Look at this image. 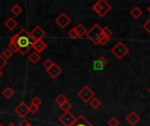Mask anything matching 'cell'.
Listing matches in <instances>:
<instances>
[{"mask_svg": "<svg viewBox=\"0 0 150 126\" xmlns=\"http://www.w3.org/2000/svg\"><path fill=\"white\" fill-rule=\"evenodd\" d=\"M10 41L17 45L18 53L21 55H25L33 44V40L30 38L29 32L25 28H22L18 32L15 33L11 38Z\"/></svg>", "mask_w": 150, "mask_h": 126, "instance_id": "1", "label": "cell"}, {"mask_svg": "<svg viewBox=\"0 0 150 126\" xmlns=\"http://www.w3.org/2000/svg\"><path fill=\"white\" fill-rule=\"evenodd\" d=\"M86 36L95 45L99 44V39L102 36V28L98 24H95L89 31H87Z\"/></svg>", "mask_w": 150, "mask_h": 126, "instance_id": "2", "label": "cell"}, {"mask_svg": "<svg viewBox=\"0 0 150 126\" xmlns=\"http://www.w3.org/2000/svg\"><path fill=\"white\" fill-rule=\"evenodd\" d=\"M111 52L119 59V60H122L128 53H129V49L128 47L121 41L118 42L112 49Z\"/></svg>", "mask_w": 150, "mask_h": 126, "instance_id": "3", "label": "cell"}, {"mask_svg": "<svg viewBox=\"0 0 150 126\" xmlns=\"http://www.w3.org/2000/svg\"><path fill=\"white\" fill-rule=\"evenodd\" d=\"M77 96H78L84 103H88L92 98H94L95 93H94L88 86H84V87L77 93Z\"/></svg>", "mask_w": 150, "mask_h": 126, "instance_id": "4", "label": "cell"}, {"mask_svg": "<svg viewBox=\"0 0 150 126\" xmlns=\"http://www.w3.org/2000/svg\"><path fill=\"white\" fill-rule=\"evenodd\" d=\"M59 121L63 126H72L76 121V118L70 111H67L59 118Z\"/></svg>", "mask_w": 150, "mask_h": 126, "instance_id": "5", "label": "cell"}, {"mask_svg": "<svg viewBox=\"0 0 150 126\" xmlns=\"http://www.w3.org/2000/svg\"><path fill=\"white\" fill-rule=\"evenodd\" d=\"M29 36L30 38L34 41L39 40V39H42L43 37L46 36V32L40 26V25H36L30 32H29Z\"/></svg>", "mask_w": 150, "mask_h": 126, "instance_id": "6", "label": "cell"}, {"mask_svg": "<svg viewBox=\"0 0 150 126\" xmlns=\"http://www.w3.org/2000/svg\"><path fill=\"white\" fill-rule=\"evenodd\" d=\"M54 21H55V23H56L61 28L64 29V28H66V27L70 24L71 19H70V18H69V17L67 16L66 13L62 12V13L55 18Z\"/></svg>", "mask_w": 150, "mask_h": 126, "instance_id": "7", "label": "cell"}, {"mask_svg": "<svg viewBox=\"0 0 150 126\" xmlns=\"http://www.w3.org/2000/svg\"><path fill=\"white\" fill-rule=\"evenodd\" d=\"M14 112H15L18 116H19V117L25 118V117L27 116L28 113H29L28 105H27L25 103L21 102V103L14 109Z\"/></svg>", "mask_w": 150, "mask_h": 126, "instance_id": "8", "label": "cell"}, {"mask_svg": "<svg viewBox=\"0 0 150 126\" xmlns=\"http://www.w3.org/2000/svg\"><path fill=\"white\" fill-rule=\"evenodd\" d=\"M47 47V44L43 39H39L34 41L32 46V48L34 49V52L38 53L39 54L41 53Z\"/></svg>", "mask_w": 150, "mask_h": 126, "instance_id": "9", "label": "cell"}, {"mask_svg": "<svg viewBox=\"0 0 150 126\" xmlns=\"http://www.w3.org/2000/svg\"><path fill=\"white\" fill-rule=\"evenodd\" d=\"M62 72V69L56 64V63H54V65L47 70V73L50 75V77L52 79H55L56 77H58Z\"/></svg>", "mask_w": 150, "mask_h": 126, "instance_id": "10", "label": "cell"}, {"mask_svg": "<svg viewBox=\"0 0 150 126\" xmlns=\"http://www.w3.org/2000/svg\"><path fill=\"white\" fill-rule=\"evenodd\" d=\"M98 3L101 6V11L98 15L103 18L112 10V5L108 2H106L105 0H99Z\"/></svg>", "mask_w": 150, "mask_h": 126, "instance_id": "11", "label": "cell"}, {"mask_svg": "<svg viewBox=\"0 0 150 126\" xmlns=\"http://www.w3.org/2000/svg\"><path fill=\"white\" fill-rule=\"evenodd\" d=\"M126 120H127V122L130 125L134 126L136 125L140 122L141 118H140V116H138L134 111H132V112L126 118Z\"/></svg>", "mask_w": 150, "mask_h": 126, "instance_id": "12", "label": "cell"}, {"mask_svg": "<svg viewBox=\"0 0 150 126\" xmlns=\"http://www.w3.org/2000/svg\"><path fill=\"white\" fill-rule=\"evenodd\" d=\"M107 63H108L107 60L104 56H100L98 58V60L94 61V69H96V70H102L107 65Z\"/></svg>", "mask_w": 150, "mask_h": 126, "instance_id": "13", "label": "cell"}, {"mask_svg": "<svg viewBox=\"0 0 150 126\" xmlns=\"http://www.w3.org/2000/svg\"><path fill=\"white\" fill-rule=\"evenodd\" d=\"M72 126H93L89 121L88 119L83 116L80 115L78 118H76V121Z\"/></svg>", "mask_w": 150, "mask_h": 126, "instance_id": "14", "label": "cell"}, {"mask_svg": "<svg viewBox=\"0 0 150 126\" xmlns=\"http://www.w3.org/2000/svg\"><path fill=\"white\" fill-rule=\"evenodd\" d=\"M4 26L9 30V31H13L17 26H18V21L17 20H15L13 18H11V17H10L5 22H4Z\"/></svg>", "mask_w": 150, "mask_h": 126, "instance_id": "15", "label": "cell"}, {"mask_svg": "<svg viewBox=\"0 0 150 126\" xmlns=\"http://www.w3.org/2000/svg\"><path fill=\"white\" fill-rule=\"evenodd\" d=\"M74 28H75L76 33H77L78 38H82V37H83L84 35H86V33H87L86 28H85L82 24H78V25H77L76 27H74Z\"/></svg>", "mask_w": 150, "mask_h": 126, "instance_id": "16", "label": "cell"}, {"mask_svg": "<svg viewBox=\"0 0 150 126\" xmlns=\"http://www.w3.org/2000/svg\"><path fill=\"white\" fill-rule=\"evenodd\" d=\"M130 14L134 18H139L142 15V11L140 9V7L138 6H134L131 11H130Z\"/></svg>", "mask_w": 150, "mask_h": 126, "instance_id": "17", "label": "cell"}, {"mask_svg": "<svg viewBox=\"0 0 150 126\" xmlns=\"http://www.w3.org/2000/svg\"><path fill=\"white\" fill-rule=\"evenodd\" d=\"M28 60L33 63V64H36L39 62V61L40 60V55L36 53V52H33L29 56H28Z\"/></svg>", "mask_w": 150, "mask_h": 126, "instance_id": "18", "label": "cell"}, {"mask_svg": "<svg viewBox=\"0 0 150 126\" xmlns=\"http://www.w3.org/2000/svg\"><path fill=\"white\" fill-rule=\"evenodd\" d=\"M54 102L61 107L64 103H66V102H68V98L63 95V94H60L55 99H54Z\"/></svg>", "mask_w": 150, "mask_h": 126, "instance_id": "19", "label": "cell"}, {"mask_svg": "<svg viewBox=\"0 0 150 126\" xmlns=\"http://www.w3.org/2000/svg\"><path fill=\"white\" fill-rule=\"evenodd\" d=\"M2 95H3L5 98L10 99V98L14 95V91H13L10 87H6V88L2 91Z\"/></svg>", "mask_w": 150, "mask_h": 126, "instance_id": "20", "label": "cell"}, {"mask_svg": "<svg viewBox=\"0 0 150 126\" xmlns=\"http://www.w3.org/2000/svg\"><path fill=\"white\" fill-rule=\"evenodd\" d=\"M89 104L91 105V107L92 109L98 110V109L100 107V105H101V102H100L98 98L94 97V98H92V99L89 102Z\"/></svg>", "mask_w": 150, "mask_h": 126, "instance_id": "21", "label": "cell"}, {"mask_svg": "<svg viewBox=\"0 0 150 126\" xmlns=\"http://www.w3.org/2000/svg\"><path fill=\"white\" fill-rule=\"evenodd\" d=\"M11 11L15 16H18V15L22 12V7H21L19 4H14V5L11 7Z\"/></svg>", "mask_w": 150, "mask_h": 126, "instance_id": "22", "label": "cell"}, {"mask_svg": "<svg viewBox=\"0 0 150 126\" xmlns=\"http://www.w3.org/2000/svg\"><path fill=\"white\" fill-rule=\"evenodd\" d=\"M2 55H3V57H4L6 61H8V60H9V59H11V56L13 55V52H12L11 49L6 48V49H4V52L2 53Z\"/></svg>", "mask_w": 150, "mask_h": 126, "instance_id": "23", "label": "cell"}, {"mask_svg": "<svg viewBox=\"0 0 150 126\" xmlns=\"http://www.w3.org/2000/svg\"><path fill=\"white\" fill-rule=\"evenodd\" d=\"M102 34L107 38H110L112 35V31L108 26H105V27L102 28Z\"/></svg>", "mask_w": 150, "mask_h": 126, "instance_id": "24", "label": "cell"}, {"mask_svg": "<svg viewBox=\"0 0 150 126\" xmlns=\"http://www.w3.org/2000/svg\"><path fill=\"white\" fill-rule=\"evenodd\" d=\"M31 103L33 104V105H35V106H37V107H39V106L42 103V100H41L39 96H34V97L32 99Z\"/></svg>", "mask_w": 150, "mask_h": 126, "instance_id": "25", "label": "cell"}, {"mask_svg": "<svg viewBox=\"0 0 150 126\" xmlns=\"http://www.w3.org/2000/svg\"><path fill=\"white\" fill-rule=\"evenodd\" d=\"M71 107H72V105H71V103L68 101V102H66V103H64L60 108L64 111V112H67V111H69V110L71 109Z\"/></svg>", "mask_w": 150, "mask_h": 126, "instance_id": "26", "label": "cell"}, {"mask_svg": "<svg viewBox=\"0 0 150 126\" xmlns=\"http://www.w3.org/2000/svg\"><path fill=\"white\" fill-rule=\"evenodd\" d=\"M108 125L109 126H119L120 125V121L116 118H112L109 121H108Z\"/></svg>", "mask_w": 150, "mask_h": 126, "instance_id": "27", "label": "cell"}, {"mask_svg": "<svg viewBox=\"0 0 150 126\" xmlns=\"http://www.w3.org/2000/svg\"><path fill=\"white\" fill-rule=\"evenodd\" d=\"M53 65H54V62H53L51 60H49V59H47V60L43 62V67H44L47 70L49 69Z\"/></svg>", "mask_w": 150, "mask_h": 126, "instance_id": "28", "label": "cell"}, {"mask_svg": "<svg viewBox=\"0 0 150 126\" xmlns=\"http://www.w3.org/2000/svg\"><path fill=\"white\" fill-rule=\"evenodd\" d=\"M8 48H9V49H11V50L13 52V53H18V49L17 45H16L15 43H13V42H11V41L9 42Z\"/></svg>", "mask_w": 150, "mask_h": 126, "instance_id": "29", "label": "cell"}, {"mask_svg": "<svg viewBox=\"0 0 150 126\" xmlns=\"http://www.w3.org/2000/svg\"><path fill=\"white\" fill-rule=\"evenodd\" d=\"M28 109H29V112L32 113V114H35L39 111V107H37V106H35V105H33L32 103L28 106Z\"/></svg>", "mask_w": 150, "mask_h": 126, "instance_id": "30", "label": "cell"}, {"mask_svg": "<svg viewBox=\"0 0 150 126\" xmlns=\"http://www.w3.org/2000/svg\"><path fill=\"white\" fill-rule=\"evenodd\" d=\"M68 35H69L71 39H78V36H77V33H76L75 28H72L70 31H69Z\"/></svg>", "mask_w": 150, "mask_h": 126, "instance_id": "31", "label": "cell"}, {"mask_svg": "<svg viewBox=\"0 0 150 126\" xmlns=\"http://www.w3.org/2000/svg\"><path fill=\"white\" fill-rule=\"evenodd\" d=\"M109 39H110V38H107V37H105V36H104V35L102 34V36H101L100 39H99V44L102 45V46H105V45L109 41Z\"/></svg>", "mask_w": 150, "mask_h": 126, "instance_id": "32", "label": "cell"}, {"mask_svg": "<svg viewBox=\"0 0 150 126\" xmlns=\"http://www.w3.org/2000/svg\"><path fill=\"white\" fill-rule=\"evenodd\" d=\"M7 61H6V60L3 57L2 53H0V70H2L3 68L7 64Z\"/></svg>", "mask_w": 150, "mask_h": 126, "instance_id": "33", "label": "cell"}, {"mask_svg": "<svg viewBox=\"0 0 150 126\" xmlns=\"http://www.w3.org/2000/svg\"><path fill=\"white\" fill-rule=\"evenodd\" d=\"M92 9H93V11H94L95 12H97L98 14H99L100 11H101V6L99 5L98 3H96V4L92 6Z\"/></svg>", "mask_w": 150, "mask_h": 126, "instance_id": "34", "label": "cell"}, {"mask_svg": "<svg viewBox=\"0 0 150 126\" xmlns=\"http://www.w3.org/2000/svg\"><path fill=\"white\" fill-rule=\"evenodd\" d=\"M143 27H144V29H145L149 33H150V19H148V20L144 23Z\"/></svg>", "mask_w": 150, "mask_h": 126, "instance_id": "35", "label": "cell"}, {"mask_svg": "<svg viewBox=\"0 0 150 126\" xmlns=\"http://www.w3.org/2000/svg\"><path fill=\"white\" fill-rule=\"evenodd\" d=\"M19 126H31V124L28 120L26 119H23L20 123H19Z\"/></svg>", "mask_w": 150, "mask_h": 126, "instance_id": "36", "label": "cell"}, {"mask_svg": "<svg viewBox=\"0 0 150 126\" xmlns=\"http://www.w3.org/2000/svg\"><path fill=\"white\" fill-rule=\"evenodd\" d=\"M7 126H16V125H14L13 123H10V124H9Z\"/></svg>", "mask_w": 150, "mask_h": 126, "instance_id": "37", "label": "cell"}, {"mask_svg": "<svg viewBox=\"0 0 150 126\" xmlns=\"http://www.w3.org/2000/svg\"><path fill=\"white\" fill-rule=\"evenodd\" d=\"M3 76V72H2V70H0V78Z\"/></svg>", "mask_w": 150, "mask_h": 126, "instance_id": "38", "label": "cell"}, {"mask_svg": "<svg viewBox=\"0 0 150 126\" xmlns=\"http://www.w3.org/2000/svg\"><path fill=\"white\" fill-rule=\"evenodd\" d=\"M148 11H149V12L150 13V5L149 6V7H148Z\"/></svg>", "mask_w": 150, "mask_h": 126, "instance_id": "39", "label": "cell"}, {"mask_svg": "<svg viewBox=\"0 0 150 126\" xmlns=\"http://www.w3.org/2000/svg\"><path fill=\"white\" fill-rule=\"evenodd\" d=\"M149 94H150V88L149 89Z\"/></svg>", "mask_w": 150, "mask_h": 126, "instance_id": "40", "label": "cell"}, {"mask_svg": "<svg viewBox=\"0 0 150 126\" xmlns=\"http://www.w3.org/2000/svg\"><path fill=\"white\" fill-rule=\"evenodd\" d=\"M0 126H4V125H2V124L0 123Z\"/></svg>", "mask_w": 150, "mask_h": 126, "instance_id": "41", "label": "cell"}, {"mask_svg": "<svg viewBox=\"0 0 150 126\" xmlns=\"http://www.w3.org/2000/svg\"><path fill=\"white\" fill-rule=\"evenodd\" d=\"M31 126H32V125H31Z\"/></svg>", "mask_w": 150, "mask_h": 126, "instance_id": "42", "label": "cell"}]
</instances>
